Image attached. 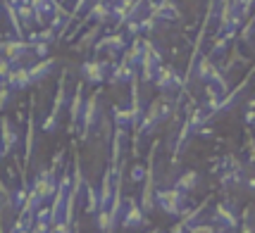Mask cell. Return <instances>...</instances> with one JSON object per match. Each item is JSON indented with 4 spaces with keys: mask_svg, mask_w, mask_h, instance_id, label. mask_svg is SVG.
<instances>
[{
    "mask_svg": "<svg viewBox=\"0 0 255 233\" xmlns=\"http://www.w3.org/2000/svg\"><path fill=\"white\" fill-rule=\"evenodd\" d=\"M215 222L220 224V229H222V231H234V229H239L241 219H239L236 210H234L229 202H222V205H217V207H215Z\"/></svg>",
    "mask_w": 255,
    "mask_h": 233,
    "instance_id": "8",
    "label": "cell"
},
{
    "mask_svg": "<svg viewBox=\"0 0 255 233\" xmlns=\"http://www.w3.org/2000/svg\"><path fill=\"white\" fill-rule=\"evenodd\" d=\"M31 155H33V98H31V107L26 114V141H24V169L31 164Z\"/></svg>",
    "mask_w": 255,
    "mask_h": 233,
    "instance_id": "12",
    "label": "cell"
},
{
    "mask_svg": "<svg viewBox=\"0 0 255 233\" xmlns=\"http://www.w3.org/2000/svg\"><path fill=\"white\" fill-rule=\"evenodd\" d=\"M248 164L255 166V138L248 136Z\"/></svg>",
    "mask_w": 255,
    "mask_h": 233,
    "instance_id": "17",
    "label": "cell"
},
{
    "mask_svg": "<svg viewBox=\"0 0 255 233\" xmlns=\"http://www.w3.org/2000/svg\"><path fill=\"white\" fill-rule=\"evenodd\" d=\"M10 100H12V88L5 83V86H0V112L10 105Z\"/></svg>",
    "mask_w": 255,
    "mask_h": 233,
    "instance_id": "16",
    "label": "cell"
},
{
    "mask_svg": "<svg viewBox=\"0 0 255 233\" xmlns=\"http://www.w3.org/2000/svg\"><path fill=\"white\" fill-rule=\"evenodd\" d=\"M112 124L129 129L131 126V110L129 107H120V105H112Z\"/></svg>",
    "mask_w": 255,
    "mask_h": 233,
    "instance_id": "14",
    "label": "cell"
},
{
    "mask_svg": "<svg viewBox=\"0 0 255 233\" xmlns=\"http://www.w3.org/2000/svg\"><path fill=\"white\" fill-rule=\"evenodd\" d=\"M186 195L189 193H181L179 188H162V190H155V200H157V207L169 214V217H181L186 214L189 207H186Z\"/></svg>",
    "mask_w": 255,
    "mask_h": 233,
    "instance_id": "2",
    "label": "cell"
},
{
    "mask_svg": "<svg viewBox=\"0 0 255 233\" xmlns=\"http://www.w3.org/2000/svg\"><path fill=\"white\" fill-rule=\"evenodd\" d=\"M67 107V77L60 78V83H57V93H55V100H53V107H50V114L43 119L41 124V129L45 133H55L57 131V124H60V114L62 110Z\"/></svg>",
    "mask_w": 255,
    "mask_h": 233,
    "instance_id": "3",
    "label": "cell"
},
{
    "mask_svg": "<svg viewBox=\"0 0 255 233\" xmlns=\"http://www.w3.org/2000/svg\"><path fill=\"white\" fill-rule=\"evenodd\" d=\"M7 86L12 90H26L31 86V78H29V67H14L7 77Z\"/></svg>",
    "mask_w": 255,
    "mask_h": 233,
    "instance_id": "10",
    "label": "cell"
},
{
    "mask_svg": "<svg viewBox=\"0 0 255 233\" xmlns=\"http://www.w3.org/2000/svg\"><path fill=\"white\" fill-rule=\"evenodd\" d=\"M100 95H103V90L96 88L89 98H86V102H84V114H81V126H79V138H81L84 143L89 141L91 131L98 126L100 119H103V114H105L103 107H100Z\"/></svg>",
    "mask_w": 255,
    "mask_h": 233,
    "instance_id": "1",
    "label": "cell"
},
{
    "mask_svg": "<svg viewBox=\"0 0 255 233\" xmlns=\"http://www.w3.org/2000/svg\"><path fill=\"white\" fill-rule=\"evenodd\" d=\"M112 65L108 62H100V60H89L81 65V74H84V81L86 83H93V86H100L105 78L110 77Z\"/></svg>",
    "mask_w": 255,
    "mask_h": 233,
    "instance_id": "4",
    "label": "cell"
},
{
    "mask_svg": "<svg viewBox=\"0 0 255 233\" xmlns=\"http://www.w3.org/2000/svg\"><path fill=\"white\" fill-rule=\"evenodd\" d=\"M198 183H200L198 171L189 169V171H184V174H181V176L174 181V188H179L181 193H191L193 188H198Z\"/></svg>",
    "mask_w": 255,
    "mask_h": 233,
    "instance_id": "13",
    "label": "cell"
},
{
    "mask_svg": "<svg viewBox=\"0 0 255 233\" xmlns=\"http://www.w3.org/2000/svg\"><path fill=\"white\" fill-rule=\"evenodd\" d=\"M127 214L122 217V222H120V226L122 229H143V226H148V219H145V212L143 207L138 205V200L136 198H129L127 200Z\"/></svg>",
    "mask_w": 255,
    "mask_h": 233,
    "instance_id": "6",
    "label": "cell"
},
{
    "mask_svg": "<svg viewBox=\"0 0 255 233\" xmlns=\"http://www.w3.org/2000/svg\"><path fill=\"white\" fill-rule=\"evenodd\" d=\"M55 60L53 57H45V60H41L38 65L29 67V78H31V83H38V81H43V78H48L50 74H53V69H55Z\"/></svg>",
    "mask_w": 255,
    "mask_h": 233,
    "instance_id": "11",
    "label": "cell"
},
{
    "mask_svg": "<svg viewBox=\"0 0 255 233\" xmlns=\"http://www.w3.org/2000/svg\"><path fill=\"white\" fill-rule=\"evenodd\" d=\"M0 141H2L5 155H10L12 150L17 148V141H19V131H17V126H14L12 119H7V117L0 119Z\"/></svg>",
    "mask_w": 255,
    "mask_h": 233,
    "instance_id": "9",
    "label": "cell"
},
{
    "mask_svg": "<svg viewBox=\"0 0 255 233\" xmlns=\"http://www.w3.org/2000/svg\"><path fill=\"white\" fill-rule=\"evenodd\" d=\"M244 186L251 190V193H255V176H246L244 178Z\"/></svg>",
    "mask_w": 255,
    "mask_h": 233,
    "instance_id": "18",
    "label": "cell"
},
{
    "mask_svg": "<svg viewBox=\"0 0 255 233\" xmlns=\"http://www.w3.org/2000/svg\"><path fill=\"white\" fill-rule=\"evenodd\" d=\"M145 171H148V166H143V164H133V166H131V174H129V176H131L133 183H141V181L145 178Z\"/></svg>",
    "mask_w": 255,
    "mask_h": 233,
    "instance_id": "15",
    "label": "cell"
},
{
    "mask_svg": "<svg viewBox=\"0 0 255 233\" xmlns=\"http://www.w3.org/2000/svg\"><path fill=\"white\" fill-rule=\"evenodd\" d=\"M84 81H79L77 88H74V95H72V102H69V126L67 131L77 133L79 126H81V114H84Z\"/></svg>",
    "mask_w": 255,
    "mask_h": 233,
    "instance_id": "5",
    "label": "cell"
},
{
    "mask_svg": "<svg viewBox=\"0 0 255 233\" xmlns=\"http://www.w3.org/2000/svg\"><path fill=\"white\" fill-rule=\"evenodd\" d=\"M181 83H184V78H181V74H177L174 67L160 65V69H157V74H155V86L162 90V93H174Z\"/></svg>",
    "mask_w": 255,
    "mask_h": 233,
    "instance_id": "7",
    "label": "cell"
}]
</instances>
